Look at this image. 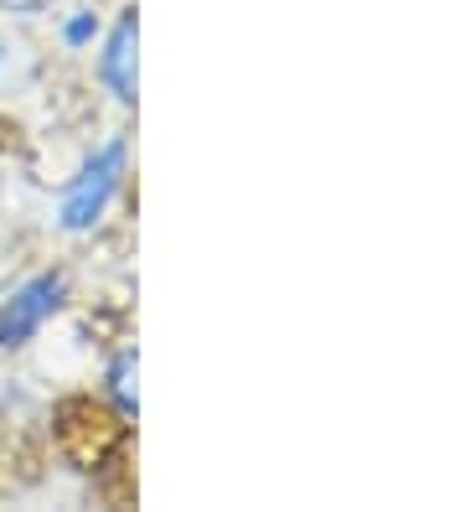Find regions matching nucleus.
<instances>
[{
	"label": "nucleus",
	"instance_id": "3",
	"mask_svg": "<svg viewBox=\"0 0 465 512\" xmlns=\"http://www.w3.org/2000/svg\"><path fill=\"white\" fill-rule=\"evenodd\" d=\"M93 78L119 109L140 104V11L135 6H119V16L104 26L99 47H93Z\"/></svg>",
	"mask_w": 465,
	"mask_h": 512
},
{
	"label": "nucleus",
	"instance_id": "5",
	"mask_svg": "<svg viewBox=\"0 0 465 512\" xmlns=\"http://www.w3.org/2000/svg\"><path fill=\"white\" fill-rule=\"evenodd\" d=\"M104 37V16L99 6H73V11H62L57 16V42L62 52H93Z\"/></svg>",
	"mask_w": 465,
	"mask_h": 512
},
{
	"label": "nucleus",
	"instance_id": "2",
	"mask_svg": "<svg viewBox=\"0 0 465 512\" xmlns=\"http://www.w3.org/2000/svg\"><path fill=\"white\" fill-rule=\"evenodd\" d=\"M62 306H68V275L62 269H37L11 290L0 285V352L26 347Z\"/></svg>",
	"mask_w": 465,
	"mask_h": 512
},
{
	"label": "nucleus",
	"instance_id": "6",
	"mask_svg": "<svg viewBox=\"0 0 465 512\" xmlns=\"http://www.w3.org/2000/svg\"><path fill=\"white\" fill-rule=\"evenodd\" d=\"M6 63H11V37L0 32V68H6Z\"/></svg>",
	"mask_w": 465,
	"mask_h": 512
},
{
	"label": "nucleus",
	"instance_id": "1",
	"mask_svg": "<svg viewBox=\"0 0 465 512\" xmlns=\"http://www.w3.org/2000/svg\"><path fill=\"white\" fill-rule=\"evenodd\" d=\"M130 135L109 130L104 140H93L83 150V161L73 166V176L57 187V207L52 223L68 238H88L93 228H104V218L114 213V202L124 197V182H130Z\"/></svg>",
	"mask_w": 465,
	"mask_h": 512
},
{
	"label": "nucleus",
	"instance_id": "4",
	"mask_svg": "<svg viewBox=\"0 0 465 512\" xmlns=\"http://www.w3.org/2000/svg\"><path fill=\"white\" fill-rule=\"evenodd\" d=\"M104 399L119 409V419L140 414V352H135V342H124V347L109 352V363H104Z\"/></svg>",
	"mask_w": 465,
	"mask_h": 512
}]
</instances>
